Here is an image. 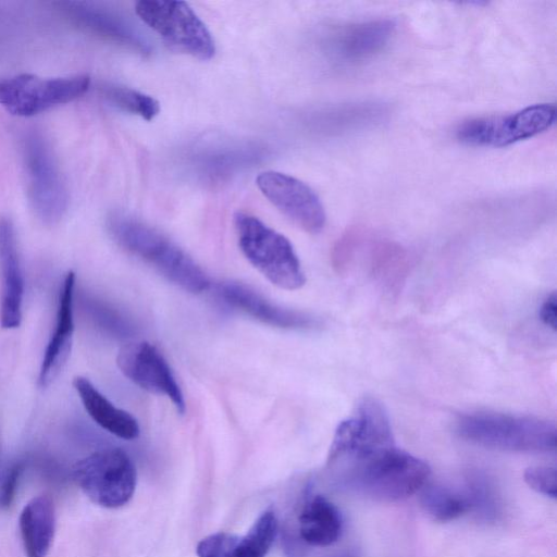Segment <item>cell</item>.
Returning a JSON list of instances; mask_svg holds the SVG:
<instances>
[{
    "label": "cell",
    "instance_id": "5",
    "mask_svg": "<svg viewBox=\"0 0 557 557\" xmlns=\"http://www.w3.org/2000/svg\"><path fill=\"white\" fill-rule=\"evenodd\" d=\"M135 11L170 49L199 60L214 55L215 46L210 32L186 2L140 0Z\"/></svg>",
    "mask_w": 557,
    "mask_h": 557
},
{
    "label": "cell",
    "instance_id": "4",
    "mask_svg": "<svg viewBox=\"0 0 557 557\" xmlns=\"http://www.w3.org/2000/svg\"><path fill=\"white\" fill-rule=\"evenodd\" d=\"M234 225L242 252L272 284L288 290L305 284L299 259L284 235L245 212L234 215Z\"/></svg>",
    "mask_w": 557,
    "mask_h": 557
},
{
    "label": "cell",
    "instance_id": "22",
    "mask_svg": "<svg viewBox=\"0 0 557 557\" xmlns=\"http://www.w3.org/2000/svg\"><path fill=\"white\" fill-rule=\"evenodd\" d=\"M100 91L114 107L147 121L152 120L160 112V104L153 97L133 88L106 84L100 87Z\"/></svg>",
    "mask_w": 557,
    "mask_h": 557
},
{
    "label": "cell",
    "instance_id": "7",
    "mask_svg": "<svg viewBox=\"0 0 557 557\" xmlns=\"http://www.w3.org/2000/svg\"><path fill=\"white\" fill-rule=\"evenodd\" d=\"M73 478L85 495L104 508H119L133 497L136 469L120 448H106L76 462Z\"/></svg>",
    "mask_w": 557,
    "mask_h": 557
},
{
    "label": "cell",
    "instance_id": "25",
    "mask_svg": "<svg viewBox=\"0 0 557 557\" xmlns=\"http://www.w3.org/2000/svg\"><path fill=\"white\" fill-rule=\"evenodd\" d=\"M87 309L101 327L117 335L127 333V326L122 317L106 305L92 300L89 301Z\"/></svg>",
    "mask_w": 557,
    "mask_h": 557
},
{
    "label": "cell",
    "instance_id": "27",
    "mask_svg": "<svg viewBox=\"0 0 557 557\" xmlns=\"http://www.w3.org/2000/svg\"><path fill=\"white\" fill-rule=\"evenodd\" d=\"M539 317L541 321L553 330H556L557 325V296L556 293H552L542 304Z\"/></svg>",
    "mask_w": 557,
    "mask_h": 557
},
{
    "label": "cell",
    "instance_id": "17",
    "mask_svg": "<svg viewBox=\"0 0 557 557\" xmlns=\"http://www.w3.org/2000/svg\"><path fill=\"white\" fill-rule=\"evenodd\" d=\"M395 24L391 20H372L347 25L330 41L332 53L345 63H359L379 54L391 41Z\"/></svg>",
    "mask_w": 557,
    "mask_h": 557
},
{
    "label": "cell",
    "instance_id": "26",
    "mask_svg": "<svg viewBox=\"0 0 557 557\" xmlns=\"http://www.w3.org/2000/svg\"><path fill=\"white\" fill-rule=\"evenodd\" d=\"M23 469L22 463H16L8 471L0 488V507L8 508L13 503Z\"/></svg>",
    "mask_w": 557,
    "mask_h": 557
},
{
    "label": "cell",
    "instance_id": "8",
    "mask_svg": "<svg viewBox=\"0 0 557 557\" xmlns=\"http://www.w3.org/2000/svg\"><path fill=\"white\" fill-rule=\"evenodd\" d=\"M90 86L87 75L39 77L20 74L0 81V104L16 116H33L71 102Z\"/></svg>",
    "mask_w": 557,
    "mask_h": 557
},
{
    "label": "cell",
    "instance_id": "13",
    "mask_svg": "<svg viewBox=\"0 0 557 557\" xmlns=\"http://www.w3.org/2000/svg\"><path fill=\"white\" fill-rule=\"evenodd\" d=\"M0 324L16 329L22 321L24 278L21 268L15 230L7 216L0 215Z\"/></svg>",
    "mask_w": 557,
    "mask_h": 557
},
{
    "label": "cell",
    "instance_id": "10",
    "mask_svg": "<svg viewBox=\"0 0 557 557\" xmlns=\"http://www.w3.org/2000/svg\"><path fill=\"white\" fill-rule=\"evenodd\" d=\"M264 197L304 231L317 234L325 224V211L317 194L304 182L276 171H265L256 180Z\"/></svg>",
    "mask_w": 557,
    "mask_h": 557
},
{
    "label": "cell",
    "instance_id": "12",
    "mask_svg": "<svg viewBox=\"0 0 557 557\" xmlns=\"http://www.w3.org/2000/svg\"><path fill=\"white\" fill-rule=\"evenodd\" d=\"M277 534V519L265 510L244 535L218 532L202 539L196 548L198 557H265Z\"/></svg>",
    "mask_w": 557,
    "mask_h": 557
},
{
    "label": "cell",
    "instance_id": "28",
    "mask_svg": "<svg viewBox=\"0 0 557 557\" xmlns=\"http://www.w3.org/2000/svg\"><path fill=\"white\" fill-rule=\"evenodd\" d=\"M337 557H356V555L354 553L347 552V553H344V554H342V555H339Z\"/></svg>",
    "mask_w": 557,
    "mask_h": 557
},
{
    "label": "cell",
    "instance_id": "2",
    "mask_svg": "<svg viewBox=\"0 0 557 557\" xmlns=\"http://www.w3.org/2000/svg\"><path fill=\"white\" fill-rule=\"evenodd\" d=\"M107 227L120 247L150 263L184 290L198 294L209 287V278L199 265L156 228L121 213L111 214Z\"/></svg>",
    "mask_w": 557,
    "mask_h": 557
},
{
    "label": "cell",
    "instance_id": "14",
    "mask_svg": "<svg viewBox=\"0 0 557 557\" xmlns=\"http://www.w3.org/2000/svg\"><path fill=\"white\" fill-rule=\"evenodd\" d=\"M60 7L79 27L141 54L150 52L149 45L140 34L115 12L79 1H64Z\"/></svg>",
    "mask_w": 557,
    "mask_h": 557
},
{
    "label": "cell",
    "instance_id": "16",
    "mask_svg": "<svg viewBox=\"0 0 557 557\" xmlns=\"http://www.w3.org/2000/svg\"><path fill=\"white\" fill-rule=\"evenodd\" d=\"M219 294L230 306L272 326L282 329H311L319 324L318 320L313 317L304 312L282 308L264 298L258 292L240 283L228 282L221 284Z\"/></svg>",
    "mask_w": 557,
    "mask_h": 557
},
{
    "label": "cell",
    "instance_id": "21",
    "mask_svg": "<svg viewBox=\"0 0 557 557\" xmlns=\"http://www.w3.org/2000/svg\"><path fill=\"white\" fill-rule=\"evenodd\" d=\"M420 504L435 521L449 522L470 511L466 494L441 484H425L420 490Z\"/></svg>",
    "mask_w": 557,
    "mask_h": 557
},
{
    "label": "cell",
    "instance_id": "11",
    "mask_svg": "<svg viewBox=\"0 0 557 557\" xmlns=\"http://www.w3.org/2000/svg\"><path fill=\"white\" fill-rule=\"evenodd\" d=\"M116 364L131 382L140 388L165 395L180 413L185 400L173 372L162 354L148 342H132L119 350Z\"/></svg>",
    "mask_w": 557,
    "mask_h": 557
},
{
    "label": "cell",
    "instance_id": "15",
    "mask_svg": "<svg viewBox=\"0 0 557 557\" xmlns=\"http://www.w3.org/2000/svg\"><path fill=\"white\" fill-rule=\"evenodd\" d=\"M74 288L75 274L70 271L60 289L54 331L40 366L38 382L41 387H47L54 381L71 352L74 333Z\"/></svg>",
    "mask_w": 557,
    "mask_h": 557
},
{
    "label": "cell",
    "instance_id": "6",
    "mask_svg": "<svg viewBox=\"0 0 557 557\" xmlns=\"http://www.w3.org/2000/svg\"><path fill=\"white\" fill-rule=\"evenodd\" d=\"M22 154L32 209L42 223H58L66 212L69 196L48 141L39 132L29 131L22 139Z\"/></svg>",
    "mask_w": 557,
    "mask_h": 557
},
{
    "label": "cell",
    "instance_id": "19",
    "mask_svg": "<svg viewBox=\"0 0 557 557\" xmlns=\"http://www.w3.org/2000/svg\"><path fill=\"white\" fill-rule=\"evenodd\" d=\"M20 531L26 557H46L55 531L52 500L45 495L34 497L20 516Z\"/></svg>",
    "mask_w": 557,
    "mask_h": 557
},
{
    "label": "cell",
    "instance_id": "3",
    "mask_svg": "<svg viewBox=\"0 0 557 557\" xmlns=\"http://www.w3.org/2000/svg\"><path fill=\"white\" fill-rule=\"evenodd\" d=\"M463 440L491 449L513 453L555 451V424L537 418L480 412L466 414L457 422Z\"/></svg>",
    "mask_w": 557,
    "mask_h": 557
},
{
    "label": "cell",
    "instance_id": "1",
    "mask_svg": "<svg viewBox=\"0 0 557 557\" xmlns=\"http://www.w3.org/2000/svg\"><path fill=\"white\" fill-rule=\"evenodd\" d=\"M326 466L346 487L384 503L416 494L431 474L426 462L398 448L394 438L351 447L329 459Z\"/></svg>",
    "mask_w": 557,
    "mask_h": 557
},
{
    "label": "cell",
    "instance_id": "18",
    "mask_svg": "<svg viewBox=\"0 0 557 557\" xmlns=\"http://www.w3.org/2000/svg\"><path fill=\"white\" fill-rule=\"evenodd\" d=\"M73 385L85 410L99 426L122 440L138 437L140 430L137 420L127 411L115 407L88 379L76 376Z\"/></svg>",
    "mask_w": 557,
    "mask_h": 557
},
{
    "label": "cell",
    "instance_id": "23",
    "mask_svg": "<svg viewBox=\"0 0 557 557\" xmlns=\"http://www.w3.org/2000/svg\"><path fill=\"white\" fill-rule=\"evenodd\" d=\"M466 497L470 510L492 519L498 513V497L488 480L481 474L471 475L467 485Z\"/></svg>",
    "mask_w": 557,
    "mask_h": 557
},
{
    "label": "cell",
    "instance_id": "9",
    "mask_svg": "<svg viewBox=\"0 0 557 557\" xmlns=\"http://www.w3.org/2000/svg\"><path fill=\"white\" fill-rule=\"evenodd\" d=\"M555 121V106L539 103L507 115L467 120L456 128V137L466 145L505 147L545 132Z\"/></svg>",
    "mask_w": 557,
    "mask_h": 557
},
{
    "label": "cell",
    "instance_id": "24",
    "mask_svg": "<svg viewBox=\"0 0 557 557\" xmlns=\"http://www.w3.org/2000/svg\"><path fill=\"white\" fill-rule=\"evenodd\" d=\"M524 482L530 488L546 497L556 498L557 495V471L554 467L535 466L525 469Z\"/></svg>",
    "mask_w": 557,
    "mask_h": 557
},
{
    "label": "cell",
    "instance_id": "20",
    "mask_svg": "<svg viewBox=\"0 0 557 557\" xmlns=\"http://www.w3.org/2000/svg\"><path fill=\"white\" fill-rule=\"evenodd\" d=\"M343 518L338 508L323 495H314L299 515V534L311 546L326 547L338 541Z\"/></svg>",
    "mask_w": 557,
    "mask_h": 557
}]
</instances>
